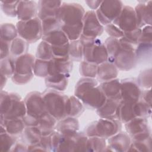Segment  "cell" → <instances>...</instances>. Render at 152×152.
Segmentation results:
<instances>
[{
    "label": "cell",
    "mask_w": 152,
    "mask_h": 152,
    "mask_svg": "<svg viewBox=\"0 0 152 152\" xmlns=\"http://www.w3.org/2000/svg\"><path fill=\"white\" fill-rule=\"evenodd\" d=\"M123 32H128L138 28L134 9L128 5H124L119 16L113 21Z\"/></svg>",
    "instance_id": "4fadbf2b"
},
{
    "label": "cell",
    "mask_w": 152,
    "mask_h": 152,
    "mask_svg": "<svg viewBox=\"0 0 152 152\" xmlns=\"http://www.w3.org/2000/svg\"><path fill=\"white\" fill-rule=\"evenodd\" d=\"M88 137L83 132H77L71 136L62 135L58 151H86Z\"/></svg>",
    "instance_id": "8fae6325"
},
{
    "label": "cell",
    "mask_w": 152,
    "mask_h": 152,
    "mask_svg": "<svg viewBox=\"0 0 152 152\" xmlns=\"http://www.w3.org/2000/svg\"><path fill=\"white\" fill-rule=\"evenodd\" d=\"M151 1H140L135 7L138 28L151 26Z\"/></svg>",
    "instance_id": "2e32d148"
},
{
    "label": "cell",
    "mask_w": 152,
    "mask_h": 152,
    "mask_svg": "<svg viewBox=\"0 0 152 152\" xmlns=\"http://www.w3.org/2000/svg\"><path fill=\"white\" fill-rule=\"evenodd\" d=\"M123 7L121 1H103L96 14L100 23L105 26L113 23L120 14Z\"/></svg>",
    "instance_id": "ba28073f"
},
{
    "label": "cell",
    "mask_w": 152,
    "mask_h": 152,
    "mask_svg": "<svg viewBox=\"0 0 152 152\" xmlns=\"http://www.w3.org/2000/svg\"><path fill=\"white\" fill-rule=\"evenodd\" d=\"M151 69L149 68L142 71L138 76L137 81L140 87L150 89L151 87Z\"/></svg>",
    "instance_id": "c3c4849f"
},
{
    "label": "cell",
    "mask_w": 152,
    "mask_h": 152,
    "mask_svg": "<svg viewBox=\"0 0 152 152\" xmlns=\"http://www.w3.org/2000/svg\"><path fill=\"white\" fill-rule=\"evenodd\" d=\"M56 122L57 120L48 113L39 119L37 127L42 136L49 135L55 131Z\"/></svg>",
    "instance_id": "f546056e"
},
{
    "label": "cell",
    "mask_w": 152,
    "mask_h": 152,
    "mask_svg": "<svg viewBox=\"0 0 152 152\" xmlns=\"http://www.w3.org/2000/svg\"><path fill=\"white\" fill-rule=\"evenodd\" d=\"M12 102L8 112L5 116H1L8 120L16 118H23L27 114L24 100L17 93H12Z\"/></svg>",
    "instance_id": "ffe728a7"
},
{
    "label": "cell",
    "mask_w": 152,
    "mask_h": 152,
    "mask_svg": "<svg viewBox=\"0 0 152 152\" xmlns=\"http://www.w3.org/2000/svg\"><path fill=\"white\" fill-rule=\"evenodd\" d=\"M50 135L51 142V151H58L62 135L55 129V131L52 134H50Z\"/></svg>",
    "instance_id": "9f6ffc18"
},
{
    "label": "cell",
    "mask_w": 152,
    "mask_h": 152,
    "mask_svg": "<svg viewBox=\"0 0 152 152\" xmlns=\"http://www.w3.org/2000/svg\"><path fill=\"white\" fill-rule=\"evenodd\" d=\"M17 137L9 134L4 126L1 125L0 151H11L17 142Z\"/></svg>",
    "instance_id": "1f68e13d"
},
{
    "label": "cell",
    "mask_w": 152,
    "mask_h": 152,
    "mask_svg": "<svg viewBox=\"0 0 152 152\" xmlns=\"http://www.w3.org/2000/svg\"><path fill=\"white\" fill-rule=\"evenodd\" d=\"M121 102V96L114 98H107L104 103L96 110L97 115L102 118L118 120V110Z\"/></svg>",
    "instance_id": "9a60e30c"
},
{
    "label": "cell",
    "mask_w": 152,
    "mask_h": 152,
    "mask_svg": "<svg viewBox=\"0 0 152 152\" xmlns=\"http://www.w3.org/2000/svg\"><path fill=\"white\" fill-rule=\"evenodd\" d=\"M79 39L83 45L85 61L99 65L108 60L107 50L100 39L86 37L82 34Z\"/></svg>",
    "instance_id": "3957f363"
},
{
    "label": "cell",
    "mask_w": 152,
    "mask_h": 152,
    "mask_svg": "<svg viewBox=\"0 0 152 152\" xmlns=\"http://www.w3.org/2000/svg\"><path fill=\"white\" fill-rule=\"evenodd\" d=\"M44 102L48 113L57 121L66 117V104L68 98L60 91L49 90L43 93Z\"/></svg>",
    "instance_id": "5b68a950"
},
{
    "label": "cell",
    "mask_w": 152,
    "mask_h": 152,
    "mask_svg": "<svg viewBox=\"0 0 152 152\" xmlns=\"http://www.w3.org/2000/svg\"><path fill=\"white\" fill-rule=\"evenodd\" d=\"M119 40L121 48L114 56L112 63L119 70L129 71L134 68L137 64L135 52L137 46L121 38Z\"/></svg>",
    "instance_id": "8992f818"
},
{
    "label": "cell",
    "mask_w": 152,
    "mask_h": 152,
    "mask_svg": "<svg viewBox=\"0 0 152 152\" xmlns=\"http://www.w3.org/2000/svg\"><path fill=\"white\" fill-rule=\"evenodd\" d=\"M42 136V134L37 126H26L22 133L23 142L27 145L38 144Z\"/></svg>",
    "instance_id": "4dcf8cb0"
},
{
    "label": "cell",
    "mask_w": 152,
    "mask_h": 152,
    "mask_svg": "<svg viewBox=\"0 0 152 152\" xmlns=\"http://www.w3.org/2000/svg\"><path fill=\"white\" fill-rule=\"evenodd\" d=\"M72 66V61L71 60L53 58L49 61V75L58 74H69Z\"/></svg>",
    "instance_id": "603a6c76"
},
{
    "label": "cell",
    "mask_w": 152,
    "mask_h": 152,
    "mask_svg": "<svg viewBox=\"0 0 152 152\" xmlns=\"http://www.w3.org/2000/svg\"><path fill=\"white\" fill-rule=\"evenodd\" d=\"M36 57L37 59L49 61L53 58L51 45L42 40L37 46Z\"/></svg>",
    "instance_id": "ab89813d"
},
{
    "label": "cell",
    "mask_w": 152,
    "mask_h": 152,
    "mask_svg": "<svg viewBox=\"0 0 152 152\" xmlns=\"http://www.w3.org/2000/svg\"><path fill=\"white\" fill-rule=\"evenodd\" d=\"M42 25L43 35L46 34L55 30L61 28L60 24L56 17H50L43 20L42 21Z\"/></svg>",
    "instance_id": "681fc988"
},
{
    "label": "cell",
    "mask_w": 152,
    "mask_h": 152,
    "mask_svg": "<svg viewBox=\"0 0 152 152\" xmlns=\"http://www.w3.org/2000/svg\"><path fill=\"white\" fill-rule=\"evenodd\" d=\"M12 102V93L1 90V100H0V110L1 115L5 116L8 112Z\"/></svg>",
    "instance_id": "bcb514c9"
},
{
    "label": "cell",
    "mask_w": 152,
    "mask_h": 152,
    "mask_svg": "<svg viewBox=\"0 0 152 152\" xmlns=\"http://www.w3.org/2000/svg\"><path fill=\"white\" fill-rule=\"evenodd\" d=\"M141 99L147 103L148 104L151 106V88L150 89H145L141 93Z\"/></svg>",
    "instance_id": "94428289"
},
{
    "label": "cell",
    "mask_w": 152,
    "mask_h": 152,
    "mask_svg": "<svg viewBox=\"0 0 152 152\" xmlns=\"http://www.w3.org/2000/svg\"><path fill=\"white\" fill-rule=\"evenodd\" d=\"M85 2L87 4L88 7L91 9V10L94 11V10H97L99 8L102 1H86Z\"/></svg>",
    "instance_id": "6125c7cd"
},
{
    "label": "cell",
    "mask_w": 152,
    "mask_h": 152,
    "mask_svg": "<svg viewBox=\"0 0 152 152\" xmlns=\"http://www.w3.org/2000/svg\"><path fill=\"white\" fill-rule=\"evenodd\" d=\"M125 128L132 140H144L151 137V129L147 118H135L125 123Z\"/></svg>",
    "instance_id": "9c48e42d"
},
{
    "label": "cell",
    "mask_w": 152,
    "mask_h": 152,
    "mask_svg": "<svg viewBox=\"0 0 152 152\" xmlns=\"http://www.w3.org/2000/svg\"><path fill=\"white\" fill-rule=\"evenodd\" d=\"M11 43L1 40V60L10 56Z\"/></svg>",
    "instance_id": "6f0895ef"
},
{
    "label": "cell",
    "mask_w": 152,
    "mask_h": 152,
    "mask_svg": "<svg viewBox=\"0 0 152 152\" xmlns=\"http://www.w3.org/2000/svg\"><path fill=\"white\" fill-rule=\"evenodd\" d=\"M84 111V105L75 96L69 97L66 104V116L77 118Z\"/></svg>",
    "instance_id": "83f0119b"
},
{
    "label": "cell",
    "mask_w": 152,
    "mask_h": 152,
    "mask_svg": "<svg viewBox=\"0 0 152 152\" xmlns=\"http://www.w3.org/2000/svg\"><path fill=\"white\" fill-rule=\"evenodd\" d=\"M104 28L110 37L119 39L124 36V32L113 23L105 26Z\"/></svg>",
    "instance_id": "f5cc1de1"
},
{
    "label": "cell",
    "mask_w": 152,
    "mask_h": 152,
    "mask_svg": "<svg viewBox=\"0 0 152 152\" xmlns=\"http://www.w3.org/2000/svg\"><path fill=\"white\" fill-rule=\"evenodd\" d=\"M1 40L11 43L18 35L16 26L12 23H6L1 24Z\"/></svg>",
    "instance_id": "e575fe53"
},
{
    "label": "cell",
    "mask_w": 152,
    "mask_h": 152,
    "mask_svg": "<svg viewBox=\"0 0 152 152\" xmlns=\"http://www.w3.org/2000/svg\"><path fill=\"white\" fill-rule=\"evenodd\" d=\"M97 65L84 61L80 64L79 72L83 77L94 78L97 77Z\"/></svg>",
    "instance_id": "60d3db41"
},
{
    "label": "cell",
    "mask_w": 152,
    "mask_h": 152,
    "mask_svg": "<svg viewBox=\"0 0 152 152\" xmlns=\"http://www.w3.org/2000/svg\"><path fill=\"white\" fill-rule=\"evenodd\" d=\"M69 43L62 46H51L53 58L70 60L68 52Z\"/></svg>",
    "instance_id": "f907efd6"
},
{
    "label": "cell",
    "mask_w": 152,
    "mask_h": 152,
    "mask_svg": "<svg viewBox=\"0 0 152 152\" xmlns=\"http://www.w3.org/2000/svg\"><path fill=\"white\" fill-rule=\"evenodd\" d=\"M151 151V137L140 141L132 140L128 151Z\"/></svg>",
    "instance_id": "ee69618b"
},
{
    "label": "cell",
    "mask_w": 152,
    "mask_h": 152,
    "mask_svg": "<svg viewBox=\"0 0 152 152\" xmlns=\"http://www.w3.org/2000/svg\"><path fill=\"white\" fill-rule=\"evenodd\" d=\"M79 127V122L77 118L66 116L56 124L55 130L64 136H71L78 131Z\"/></svg>",
    "instance_id": "7402d4cb"
},
{
    "label": "cell",
    "mask_w": 152,
    "mask_h": 152,
    "mask_svg": "<svg viewBox=\"0 0 152 152\" xmlns=\"http://www.w3.org/2000/svg\"><path fill=\"white\" fill-rule=\"evenodd\" d=\"M133 109L135 118H148L151 115V106L140 99L133 103Z\"/></svg>",
    "instance_id": "f35d334b"
},
{
    "label": "cell",
    "mask_w": 152,
    "mask_h": 152,
    "mask_svg": "<svg viewBox=\"0 0 152 152\" xmlns=\"http://www.w3.org/2000/svg\"><path fill=\"white\" fill-rule=\"evenodd\" d=\"M19 36L28 43H34L42 37V25L36 17L27 21H19L16 24Z\"/></svg>",
    "instance_id": "52a82bcc"
},
{
    "label": "cell",
    "mask_w": 152,
    "mask_h": 152,
    "mask_svg": "<svg viewBox=\"0 0 152 152\" xmlns=\"http://www.w3.org/2000/svg\"><path fill=\"white\" fill-rule=\"evenodd\" d=\"M42 39L51 46H62L69 43L66 35L61 28L55 30L46 34L43 35Z\"/></svg>",
    "instance_id": "4316f807"
},
{
    "label": "cell",
    "mask_w": 152,
    "mask_h": 152,
    "mask_svg": "<svg viewBox=\"0 0 152 152\" xmlns=\"http://www.w3.org/2000/svg\"><path fill=\"white\" fill-rule=\"evenodd\" d=\"M142 91L135 78H125L121 81L122 102L135 103L141 99Z\"/></svg>",
    "instance_id": "5bb4252c"
},
{
    "label": "cell",
    "mask_w": 152,
    "mask_h": 152,
    "mask_svg": "<svg viewBox=\"0 0 152 152\" xmlns=\"http://www.w3.org/2000/svg\"><path fill=\"white\" fill-rule=\"evenodd\" d=\"M39 143L45 151H51V142L50 135L42 136Z\"/></svg>",
    "instance_id": "680465c9"
},
{
    "label": "cell",
    "mask_w": 152,
    "mask_h": 152,
    "mask_svg": "<svg viewBox=\"0 0 152 152\" xmlns=\"http://www.w3.org/2000/svg\"><path fill=\"white\" fill-rule=\"evenodd\" d=\"M27 114L39 119L47 113L43 94L39 91H32L27 94L24 99Z\"/></svg>",
    "instance_id": "30bf717a"
},
{
    "label": "cell",
    "mask_w": 152,
    "mask_h": 152,
    "mask_svg": "<svg viewBox=\"0 0 152 152\" xmlns=\"http://www.w3.org/2000/svg\"><path fill=\"white\" fill-rule=\"evenodd\" d=\"M141 29V31L138 43H152L151 26H146Z\"/></svg>",
    "instance_id": "db71d44e"
},
{
    "label": "cell",
    "mask_w": 152,
    "mask_h": 152,
    "mask_svg": "<svg viewBox=\"0 0 152 152\" xmlns=\"http://www.w3.org/2000/svg\"><path fill=\"white\" fill-rule=\"evenodd\" d=\"M118 69L115 64L108 61L98 65L97 78V81L104 82L116 78Z\"/></svg>",
    "instance_id": "cb8c5ba5"
},
{
    "label": "cell",
    "mask_w": 152,
    "mask_h": 152,
    "mask_svg": "<svg viewBox=\"0 0 152 152\" xmlns=\"http://www.w3.org/2000/svg\"><path fill=\"white\" fill-rule=\"evenodd\" d=\"M12 151H27V146L24 142H16L13 148Z\"/></svg>",
    "instance_id": "be15d7a7"
},
{
    "label": "cell",
    "mask_w": 152,
    "mask_h": 152,
    "mask_svg": "<svg viewBox=\"0 0 152 152\" xmlns=\"http://www.w3.org/2000/svg\"><path fill=\"white\" fill-rule=\"evenodd\" d=\"M141 31V29L138 28L131 31L124 32V36L122 38L126 41L135 46H137L138 43V39L140 36Z\"/></svg>",
    "instance_id": "816d5d0a"
},
{
    "label": "cell",
    "mask_w": 152,
    "mask_h": 152,
    "mask_svg": "<svg viewBox=\"0 0 152 152\" xmlns=\"http://www.w3.org/2000/svg\"><path fill=\"white\" fill-rule=\"evenodd\" d=\"M151 43H138L135 48V55L138 62L151 59Z\"/></svg>",
    "instance_id": "8d00e7d4"
},
{
    "label": "cell",
    "mask_w": 152,
    "mask_h": 152,
    "mask_svg": "<svg viewBox=\"0 0 152 152\" xmlns=\"http://www.w3.org/2000/svg\"><path fill=\"white\" fill-rule=\"evenodd\" d=\"M7 78H8L6 76H5L2 74H1V90H2L3 87L5 85V84L7 83Z\"/></svg>",
    "instance_id": "e7e4bbea"
},
{
    "label": "cell",
    "mask_w": 152,
    "mask_h": 152,
    "mask_svg": "<svg viewBox=\"0 0 152 152\" xmlns=\"http://www.w3.org/2000/svg\"><path fill=\"white\" fill-rule=\"evenodd\" d=\"M106 147L105 138L98 137H90L88 138L86 144V151H105Z\"/></svg>",
    "instance_id": "74e56055"
},
{
    "label": "cell",
    "mask_w": 152,
    "mask_h": 152,
    "mask_svg": "<svg viewBox=\"0 0 152 152\" xmlns=\"http://www.w3.org/2000/svg\"><path fill=\"white\" fill-rule=\"evenodd\" d=\"M23 119L26 125V126H37L39 122L38 119L28 116L27 115H26Z\"/></svg>",
    "instance_id": "91938a15"
},
{
    "label": "cell",
    "mask_w": 152,
    "mask_h": 152,
    "mask_svg": "<svg viewBox=\"0 0 152 152\" xmlns=\"http://www.w3.org/2000/svg\"><path fill=\"white\" fill-rule=\"evenodd\" d=\"M34 75L38 77H46L49 75V61L36 59L34 67Z\"/></svg>",
    "instance_id": "f6af8a7d"
},
{
    "label": "cell",
    "mask_w": 152,
    "mask_h": 152,
    "mask_svg": "<svg viewBox=\"0 0 152 152\" xmlns=\"http://www.w3.org/2000/svg\"><path fill=\"white\" fill-rule=\"evenodd\" d=\"M1 74L7 78L12 77L15 71V60L12 57L8 56L1 60Z\"/></svg>",
    "instance_id": "b9f144b4"
},
{
    "label": "cell",
    "mask_w": 152,
    "mask_h": 152,
    "mask_svg": "<svg viewBox=\"0 0 152 152\" xmlns=\"http://www.w3.org/2000/svg\"><path fill=\"white\" fill-rule=\"evenodd\" d=\"M28 49V43L21 37H17L11 42L10 53L15 58L27 53Z\"/></svg>",
    "instance_id": "836d02e7"
},
{
    "label": "cell",
    "mask_w": 152,
    "mask_h": 152,
    "mask_svg": "<svg viewBox=\"0 0 152 152\" xmlns=\"http://www.w3.org/2000/svg\"><path fill=\"white\" fill-rule=\"evenodd\" d=\"M85 12L78 3L64 2L59 8L56 18L69 41L78 40L81 36Z\"/></svg>",
    "instance_id": "6da1fadb"
},
{
    "label": "cell",
    "mask_w": 152,
    "mask_h": 152,
    "mask_svg": "<svg viewBox=\"0 0 152 152\" xmlns=\"http://www.w3.org/2000/svg\"><path fill=\"white\" fill-rule=\"evenodd\" d=\"M107 143V146L112 151H128L131 143V140L127 133L118 132L108 138Z\"/></svg>",
    "instance_id": "d6986e66"
},
{
    "label": "cell",
    "mask_w": 152,
    "mask_h": 152,
    "mask_svg": "<svg viewBox=\"0 0 152 152\" xmlns=\"http://www.w3.org/2000/svg\"><path fill=\"white\" fill-rule=\"evenodd\" d=\"M34 74L30 75H20L14 73L11 77L13 83L18 85H23L30 82L33 78Z\"/></svg>",
    "instance_id": "11a10c76"
},
{
    "label": "cell",
    "mask_w": 152,
    "mask_h": 152,
    "mask_svg": "<svg viewBox=\"0 0 152 152\" xmlns=\"http://www.w3.org/2000/svg\"><path fill=\"white\" fill-rule=\"evenodd\" d=\"M1 125L4 126L6 131L13 136H18L23 132L26 125L23 118L5 119L1 115Z\"/></svg>",
    "instance_id": "d4e9b609"
},
{
    "label": "cell",
    "mask_w": 152,
    "mask_h": 152,
    "mask_svg": "<svg viewBox=\"0 0 152 152\" xmlns=\"http://www.w3.org/2000/svg\"><path fill=\"white\" fill-rule=\"evenodd\" d=\"M38 5L33 1H19L17 8V17L19 21H27L36 17Z\"/></svg>",
    "instance_id": "e0dca14e"
},
{
    "label": "cell",
    "mask_w": 152,
    "mask_h": 152,
    "mask_svg": "<svg viewBox=\"0 0 152 152\" xmlns=\"http://www.w3.org/2000/svg\"><path fill=\"white\" fill-rule=\"evenodd\" d=\"M104 45L106 47V49L108 53L107 61L110 62H112V60L113 59L114 56L121 48L119 40L118 39L109 37L105 40Z\"/></svg>",
    "instance_id": "7bdbcfd3"
},
{
    "label": "cell",
    "mask_w": 152,
    "mask_h": 152,
    "mask_svg": "<svg viewBox=\"0 0 152 152\" xmlns=\"http://www.w3.org/2000/svg\"><path fill=\"white\" fill-rule=\"evenodd\" d=\"M133 103L121 102L118 110V120L121 123L125 124L135 118Z\"/></svg>",
    "instance_id": "d6a6232c"
},
{
    "label": "cell",
    "mask_w": 152,
    "mask_h": 152,
    "mask_svg": "<svg viewBox=\"0 0 152 152\" xmlns=\"http://www.w3.org/2000/svg\"><path fill=\"white\" fill-rule=\"evenodd\" d=\"M62 4V2L60 1H39L37 3V17L41 21L47 18L56 17L57 12Z\"/></svg>",
    "instance_id": "ac0fdd59"
},
{
    "label": "cell",
    "mask_w": 152,
    "mask_h": 152,
    "mask_svg": "<svg viewBox=\"0 0 152 152\" xmlns=\"http://www.w3.org/2000/svg\"><path fill=\"white\" fill-rule=\"evenodd\" d=\"M121 128V122L119 120L100 118L87 126L85 134L88 137H98L106 139L119 132Z\"/></svg>",
    "instance_id": "277c9868"
},
{
    "label": "cell",
    "mask_w": 152,
    "mask_h": 152,
    "mask_svg": "<svg viewBox=\"0 0 152 152\" xmlns=\"http://www.w3.org/2000/svg\"><path fill=\"white\" fill-rule=\"evenodd\" d=\"M35 58L30 53L23 54L15 59V71L14 73L20 75H30L33 73Z\"/></svg>",
    "instance_id": "44dd1931"
},
{
    "label": "cell",
    "mask_w": 152,
    "mask_h": 152,
    "mask_svg": "<svg viewBox=\"0 0 152 152\" xmlns=\"http://www.w3.org/2000/svg\"><path fill=\"white\" fill-rule=\"evenodd\" d=\"M99 86L106 98H114L121 96V81L119 79L102 82Z\"/></svg>",
    "instance_id": "f1b7e54d"
},
{
    "label": "cell",
    "mask_w": 152,
    "mask_h": 152,
    "mask_svg": "<svg viewBox=\"0 0 152 152\" xmlns=\"http://www.w3.org/2000/svg\"><path fill=\"white\" fill-rule=\"evenodd\" d=\"M18 2L19 1H2L1 2V10L8 17H16L17 8Z\"/></svg>",
    "instance_id": "7dc6e473"
},
{
    "label": "cell",
    "mask_w": 152,
    "mask_h": 152,
    "mask_svg": "<svg viewBox=\"0 0 152 152\" xmlns=\"http://www.w3.org/2000/svg\"><path fill=\"white\" fill-rule=\"evenodd\" d=\"M69 75V74H63L48 75L45 78V84L52 90L63 91L67 87Z\"/></svg>",
    "instance_id": "484cf974"
},
{
    "label": "cell",
    "mask_w": 152,
    "mask_h": 152,
    "mask_svg": "<svg viewBox=\"0 0 152 152\" xmlns=\"http://www.w3.org/2000/svg\"><path fill=\"white\" fill-rule=\"evenodd\" d=\"M69 57L71 61H81L83 58V48L80 39L69 43Z\"/></svg>",
    "instance_id": "d590c367"
},
{
    "label": "cell",
    "mask_w": 152,
    "mask_h": 152,
    "mask_svg": "<svg viewBox=\"0 0 152 152\" xmlns=\"http://www.w3.org/2000/svg\"><path fill=\"white\" fill-rule=\"evenodd\" d=\"M74 96L80 100L86 107L97 110L106 102V97L101 89L97 80L81 78L75 87Z\"/></svg>",
    "instance_id": "7a4b0ae2"
},
{
    "label": "cell",
    "mask_w": 152,
    "mask_h": 152,
    "mask_svg": "<svg viewBox=\"0 0 152 152\" xmlns=\"http://www.w3.org/2000/svg\"><path fill=\"white\" fill-rule=\"evenodd\" d=\"M82 35L91 38H98L103 33L104 26L99 21L96 12L93 10L85 12L83 20Z\"/></svg>",
    "instance_id": "7c38bea8"
}]
</instances>
